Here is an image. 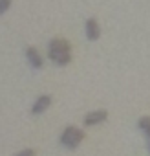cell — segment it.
<instances>
[{
	"mask_svg": "<svg viewBox=\"0 0 150 156\" xmlns=\"http://www.w3.org/2000/svg\"><path fill=\"white\" fill-rule=\"evenodd\" d=\"M48 57L57 66H66L71 61V48L66 39H53L48 44Z\"/></svg>",
	"mask_w": 150,
	"mask_h": 156,
	"instance_id": "obj_1",
	"label": "cell"
},
{
	"mask_svg": "<svg viewBox=\"0 0 150 156\" xmlns=\"http://www.w3.org/2000/svg\"><path fill=\"white\" fill-rule=\"evenodd\" d=\"M83 140H84V132H83L81 129H77V127H73V125L66 127L64 132L60 134V145L66 147V149H75V147H79Z\"/></svg>",
	"mask_w": 150,
	"mask_h": 156,
	"instance_id": "obj_2",
	"label": "cell"
},
{
	"mask_svg": "<svg viewBox=\"0 0 150 156\" xmlns=\"http://www.w3.org/2000/svg\"><path fill=\"white\" fill-rule=\"evenodd\" d=\"M106 118H108V112H106V110H94V112H88V114L84 116L83 123H84L86 127H94V125H99V123L106 121Z\"/></svg>",
	"mask_w": 150,
	"mask_h": 156,
	"instance_id": "obj_3",
	"label": "cell"
},
{
	"mask_svg": "<svg viewBox=\"0 0 150 156\" xmlns=\"http://www.w3.org/2000/svg\"><path fill=\"white\" fill-rule=\"evenodd\" d=\"M84 33H86V39L88 41H97L101 37V28L97 24L95 19H88L86 24H84Z\"/></svg>",
	"mask_w": 150,
	"mask_h": 156,
	"instance_id": "obj_4",
	"label": "cell"
},
{
	"mask_svg": "<svg viewBox=\"0 0 150 156\" xmlns=\"http://www.w3.org/2000/svg\"><path fill=\"white\" fill-rule=\"evenodd\" d=\"M26 59H28V64L33 68V70H39V68H42V57H40V53L37 51V48H28L26 50Z\"/></svg>",
	"mask_w": 150,
	"mask_h": 156,
	"instance_id": "obj_5",
	"label": "cell"
},
{
	"mask_svg": "<svg viewBox=\"0 0 150 156\" xmlns=\"http://www.w3.org/2000/svg\"><path fill=\"white\" fill-rule=\"evenodd\" d=\"M49 105H51V98H49V96H40V98H39V99L31 105V114L39 116V114L46 112Z\"/></svg>",
	"mask_w": 150,
	"mask_h": 156,
	"instance_id": "obj_6",
	"label": "cell"
},
{
	"mask_svg": "<svg viewBox=\"0 0 150 156\" xmlns=\"http://www.w3.org/2000/svg\"><path fill=\"white\" fill-rule=\"evenodd\" d=\"M11 8V0H0V13H6Z\"/></svg>",
	"mask_w": 150,
	"mask_h": 156,
	"instance_id": "obj_7",
	"label": "cell"
},
{
	"mask_svg": "<svg viewBox=\"0 0 150 156\" xmlns=\"http://www.w3.org/2000/svg\"><path fill=\"white\" fill-rule=\"evenodd\" d=\"M15 156H35V151H33V149H24V151L17 152Z\"/></svg>",
	"mask_w": 150,
	"mask_h": 156,
	"instance_id": "obj_8",
	"label": "cell"
},
{
	"mask_svg": "<svg viewBox=\"0 0 150 156\" xmlns=\"http://www.w3.org/2000/svg\"><path fill=\"white\" fill-rule=\"evenodd\" d=\"M145 136H146V140H148V141H150V127H148V129H146V130H145Z\"/></svg>",
	"mask_w": 150,
	"mask_h": 156,
	"instance_id": "obj_9",
	"label": "cell"
},
{
	"mask_svg": "<svg viewBox=\"0 0 150 156\" xmlns=\"http://www.w3.org/2000/svg\"><path fill=\"white\" fill-rule=\"evenodd\" d=\"M148 151H150V141H148Z\"/></svg>",
	"mask_w": 150,
	"mask_h": 156,
	"instance_id": "obj_10",
	"label": "cell"
}]
</instances>
